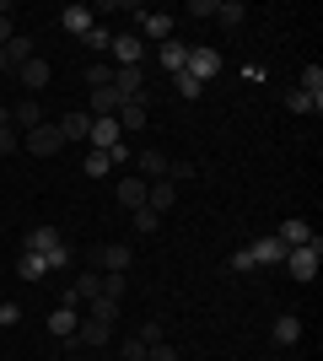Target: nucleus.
Instances as JSON below:
<instances>
[{"mask_svg":"<svg viewBox=\"0 0 323 361\" xmlns=\"http://www.w3.org/2000/svg\"><path fill=\"white\" fill-rule=\"evenodd\" d=\"M22 254H38V259L49 264V275H54V270H65V264H70V243H65L54 226H32L27 243H22Z\"/></svg>","mask_w":323,"mask_h":361,"instance_id":"obj_1","label":"nucleus"},{"mask_svg":"<svg viewBox=\"0 0 323 361\" xmlns=\"http://www.w3.org/2000/svg\"><path fill=\"white\" fill-rule=\"evenodd\" d=\"M318 264H323V238L302 243V248H286V270H291L296 281H312V275H318Z\"/></svg>","mask_w":323,"mask_h":361,"instance_id":"obj_2","label":"nucleus"},{"mask_svg":"<svg viewBox=\"0 0 323 361\" xmlns=\"http://www.w3.org/2000/svg\"><path fill=\"white\" fill-rule=\"evenodd\" d=\"M22 151H32V157H60L65 151V135H60V124H38V130H27V140H22Z\"/></svg>","mask_w":323,"mask_h":361,"instance_id":"obj_3","label":"nucleus"},{"mask_svg":"<svg viewBox=\"0 0 323 361\" xmlns=\"http://www.w3.org/2000/svg\"><path fill=\"white\" fill-rule=\"evenodd\" d=\"M108 54L119 60V71H140V60H146V49H140V32H113Z\"/></svg>","mask_w":323,"mask_h":361,"instance_id":"obj_4","label":"nucleus"},{"mask_svg":"<svg viewBox=\"0 0 323 361\" xmlns=\"http://www.w3.org/2000/svg\"><path fill=\"white\" fill-rule=\"evenodd\" d=\"M248 254H253V270H275V264H286V243L270 232V238L248 243Z\"/></svg>","mask_w":323,"mask_h":361,"instance_id":"obj_5","label":"nucleus"},{"mask_svg":"<svg viewBox=\"0 0 323 361\" xmlns=\"http://www.w3.org/2000/svg\"><path fill=\"white\" fill-rule=\"evenodd\" d=\"M108 340H113V324H103V318H92V313L81 318L76 334H70V345H97V350H103Z\"/></svg>","mask_w":323,"mask_h":361,"instance_id":"obj_6","label":"nucleus"},{"mask_svg":"<svg viewBox=\"0 0 323 361\" xmlns=\"http://www.w3.org/2000/svg\"><path fill=\"white\" fill-rule=\"evenodd\" d=\"M129 259H135V248H129V243H103V248H97L103 275H129Z\"/></svg>","mask_w":323,"mask_h":361,"instance_id":"obj_7","label":"nucleus"},{"mask_svg":"<svg viewBox=\"0 0 323 361\" xmlns=\"http://www.w3.org/2000/svg\"><path fill=\"white\" fill-rule=\"evenodd\" d=\"M184 71L194 75V81H215V75H221V54H215V49H189Z\"/></svg>","mask_w":323,"mask_h":361,"instance_id":"obj_8","label":"nucleus"},{"mask_svg":"<svg viewBox=\"0 0 323 361\" xmlns=\"http://www.w3.org/2000/svg\"><path fill=\"white\" fill-rule=\"evenodd\" d=\"M172 205H178V183H172V178H156L151 189H146V211H156V216H167Z\"/></svg>","mask_w":323,"mask_h":361,"instance_id":"obj_9","label":"nucleus"},{"mask_svg":"<svg viewBox=\"0 0 323 361\" xmlns=\"http://www.w3.org/2000/svg\"><path fill=\"white\" fill-rule=\"evenodd\" d=\"M146 189H151V183H146V178H135V173L113 183V195H119V205H124V211H140V205H146Z\"/></svg>","mask_w":323,"mask_h":361,"instance_id":"obj_10","label":"nucleus"},{"mask_svg":"<svg viewBox=\"0 0 323 361\" xmlns=\"http://www.w3.org/2000/svg\"><path fill=\"white\" fill-rule=\"evenodd\" d=\"M103 297V275H76L70 281V291H65V307H81V302Z\"/></svg>","mask_w":323,"mask_h":361,"instance_id":"obj_11","label":"nucleus"},{"mask_svg":"<svg viewBox=\"0 0 323 361\" xmlns=\"http://www.w3.org/2000/svg\"><path fill=\"white\" fill-rule=\"evenodd\" d=\"M76 324H81V307H54V313H49V334H54L60 345H70Z\"/></svg>","mask_w":323,"mask_h":361,"instance_id":"obj_12","label":"nucleus"},{"mask_svg":"<svg viewBox=\"0 0 323 361\" xmlns=\"http://www.w3.org/2000/svg\"><path fill=\"white\" fill-rule=\"evenodd\" d=\"M87 140H92V151H113V146L124 140V130H119V119H92Z\"/></svg>","mask_w":323,"mask_h":361,"instance_id":"obj_13","label":"nucleus"},{"mask_svg":"<svg viewBox=\"0 0 323 361\" xmlns=\"http://www.w3.org/2000/svg\"><path fill=\"white\" fill-rule=\"evenodd\" d=\"M60 27L81 38V32H92V27H97V11H92V6H65V11H60Z\"/></svg>","mask_w":323,"mask_h":361,"instance_id":"obj_14","label":"nucleus"},{"mask_svg":"<svg viewBox=\"0 0 323 361\" xmlns=\"http://www.w3.org/2000/svg\"><path fill=\"white\" fill-rule=\"evenodd\" d=\"M156 65H162L167 75H178V71L189 65V49L178 44V38H167V44H156Z\"/></svg>","mask_w":323,"mask_h":361,"instance_id":"obj_15","label":"nucleus"},{"mask_svg":"<svg viewBox=\"0 0 323 361\" xmlns=\"http://www.w3.org/2000/svg\"><path fill=\"white\" fill-rule=\"evenodd\" d=\"M113 119H119V130H124V135L146 130V97H129V103H124L119 114H113Z\"/></svg>","mask_w":323,"mask_h":361,"instance_id":"obj_16","label":"nucleus"},{"mask_svg":"<svg viewBox=\"0 0 323 361\" xmlns=\"http://www.w3.org/2000/svg\"><path fill=\"white\" fill-rule=\"evenodd\" d=\"M275 238L286 243V248H302V243H312L318 232H312V226L302 221V216H291V221H280V232H275Z\"/></svg>","mask_w":323,"mask_h":361,"instance_id":"obj_17","label":"nucleus"},{"mask_svg":"<svg viewBox=\"0 0 323 361\" xmlns=\"http://www.w3.org/2000/svg\"><path fill=\"white\" fill-rule=\"evenodd\" d=\"M124 103H129V97H119L113 87H97V92H92V119H113Z\"/></svg>","mask_w":323,"mask_h":361,"instance_id":"obj_18","label":"nucleus"},{"mask_svg":"<svg viewBox=\"0 0 323 361\" xmlns=\"http://www.w3.org/2000/svg\"><path fill=\"white\" fill-rule=\"evenodd\" d=\"M140 32L156 38V44H167V38H172V16L167 11H146V16H140Z\"/></svg>","mask_w":323,"mask_h":361,"instance_id":"obj_19","label":"nucleus"},{"mask_svg":"<svg viewBox=\"0 0 323 361\" xmlns=\"http://www.w3.org/2000/svg\"><path fill=\"white\" fill-rule=\"evenodd\" d=\"M16 75H22V87L27 92H38V87H49V60H27V65H16Z\"/></svg>","mask_w":323,"mask_h":361,"instance_id":"obj_20","label":"nucleus"},{"mask_svg":"<svg viewBox=\"0 0 323 361\" xmlns=\"http://www.w3.org/2000/svg\"><path fill=\"white\" fill-rule=\"evenodd\" d=\"M38 124H44V108H38V103H16L11 108V130L27 135V130H38Z\"/></svg>","mask_w":323,"mask_h":361,"instance_id":"obj_21","label":"nucleus"},{"mask_svg":"<svg viewBox=\"0 0 323 361\" xmlns=\"http://www.w3.org/2000/svg\"><path fill=\"white\" fill-rule=\"evenodd\" d=\"M270 334H275V345H296V340H302V318H296V313H280Z\"/></svg>","mask_w":323,"mask_h":361,"instance_id":"obj_22","label":"nucleus"},{"mask_svg":"<svg viewBox=\"0 0 323 361\" xmlns=\"http://www.w3.org/2000/svg\"><path fill=\"white\" fill-rule=\"evenodd\" d=\"M113 92H119V97H146L140 71H119V65H113Z\"/></svg>","mask_w":323,"mask_h":361,"instance_id":"obj_23","label":"nucleus"},{"mask_svg":"<svg viewBox=\"0 0 323 361\" xmlns=\"http://www.w3.org/2000/svg\"><path fill=\"white\" fill-rule=\"evenodd\" d=\"M135 178H146V183L167 178V157H162V151H140V173Z\"/></svg>","mask_w":323,"mask_h":361,"instance_id":"obj_24","label":"nucleus"},{"mask_svg":"<svg viewBox=\"0 0 323 361\" xmlns=\"http://www.w3.org/2000/svg\"><path fill=\"white\" fill-rule=\"evenodd\" d=\"M286 108H291V114H312V119H318V114H323V97H312V92L296 87V92H286Z\"/></svg>","mask_w":323,"mask_h":361,"instance_id":"obj_25","label":"nucleus"},{"mask_svg":"<svg viewBox=\"0 0 323 361\" xmlns=\"http://www.w3.org/2000/svg\"><path fill=\"white\" fill-rule=\"evenodd\" d=\"M87 130H92V114H65V119H60L65 140H87Z\"/></svg>","mask_w":323,"mask_h":361,"instance_id":"obj_26","label":"nucleus"},{"mask_svg":"<svg viewBox=\"0 0 323 361\" xmlns=\"http://www.w3.org/2000/svg\"><path fill=\"white\" fill-rule=\"evenodd\" d=\"M215 22L237 27V22H248V6H243V0H215Z\"/></svg>","mask_w":323,"mask_h":361,"instance_id":"obj_27","label":"nucleus"},{"mask_svg":"<svg viewBox=\"0 0 323 361\" xmlns=\"http://www.w3.org/2000/svg\"><path fill=\"white\" fill-rule=\"evenodd\" d=\"M16 275H22V281H44L49 264H44L38 254H16Z\"/></svg>","mask_w":323,"mask_h":361,"instance_id":"obj_28","label":"nucleus"},{"mask_svg":"<svg viewBox=\"0 0 323 361\" xmlns=\"http://www.w3.org/2000/svg\"><path fill=\"white\" fill-rule=\"evenodd\" d=\"M6 60H11V65H27V60H32V38H27V32H11V44H6Z\"/></svg>","mask_w":323,"mask_h":361,"instance_id":"obj_29","label":"nucleus"},{"mask_svg":"<svg viewBox=\"0 0 323 361\" xmlns=\"http://www.w3.org/2000/svg\"><path fill=\"white\" fill-rule=\"evenodd\" d=\"M87 87H113V65H108V60H92V65H87Z\"/></svg>","mask_w":323,"mask_h":361,"instance_id":"obj_30","label":"nucleus"},{"mask_svg":"<svg viewBox=\"0 0 323 361\" xmlns=\"http://www.w3.org/2000/svg\"><path fill=\"white\" fill-rule=\"evenodd\" d=\"M172 87H178V97H189V103H194V97H205V81H194L189 71H178V75H172Z\"/></svg>","mask_w":323,"mask_h":361,"instance_id":"obj_31","label":"nucleus"},{"mask_svg":"<svg viewBox=\"0 0 323 361\" xmlns=\"http://www.w3.org/2000/svg\"><path fill=\"white\" fill-rule=\"evenodd\" d=\"M87 178H108V173H113V162H108V151H87Z\"/></svg>","mask_w":323,"mask_h":361,"instance_id":"obj_32","label":"nucleus"},{"mask_svg":"<svg viewBox=\"0 0 323 361\" xmlns=\"http://www.w3.org/2000/svg\"><path fill=\"white\" fill-rule=\"evenodd\" d=\"M81 44L92 49V54H108V44H113V32H108V27H103V22H97V27H92V32H81Z\"/></svg>","mask_w":323,"mask_h":361,"instance_id":"obj_33","label":"nucleus"},{"mask_svg":"<svg viewBox=\"0 0 323 361\" xmlns=\"http://www.w3.org/2000/svg\"><path fill=\"white\" fill-rule=\"evenodd\" d=\"M135 340H140V345H162V340H167V329H162V318H146Z\"/></svg>","mask_w":323,"mask_h":361,"instance_id":"obj_34","label":"nucleus"},{"mask_svg":"<svg viewBox=\"0 0 323 361\" xmlns=\"http://www.w3.org/2000/svg\"><path fill=\"white\" fill-rule=\"evenodd\" d=\"M124 291H129V275H103V297L108 302H124Z\"/></svg>","mask_w":323,"mask_h":361,"instance_id":"obj_35","label":"nucleus"},{"mask_svg":"<svg viewBox=\"0 0 323 361\" xmlns=\"http://www.w3.org/2000/svg\"><path fill=\"white\" fill-rule=\"evenodd\" d=\"M302 92H312V97H323V65L312 60L308 71H302Z\"/></svg>","mask_w":323,"mask_h":361,"instance_id":"obj_36","label":"nucleus"},{"mask_svg":"<svg viewBox=\"0 0 323 361\" xmlns=\"http://www.w3.org/2000/svg\"><path fill=\"white\" fill-rule=\"evenodd\" d=\"M135 232H162V216L140 205V211H135Z\"/></svg>","mask_w":323,"mask_h":361,"instance_id":"obj_37","label":"nucleus"},{"mask_svg":"<svg viewBox=\"0 0 323 361\" xmlns=\"http://www.w3.org/2000/svg\"><path fill=\"white\" fill-rule=\"evenodd\" d=\"M92 318H103V324H113V318H119V302H108V297H92Z\"/></svg>","mask_w":323,"mask_h":361,"instance_id":"obj_38","label":"nucleus"},{"mask_svg":"<svg viewBox=\"0 0 323 361\" xmlns=\"http://www.w3.org/2000/svg\"><path fill=\"white\" fill-rule=\"evenodd\" d=\"M22 324V307L16 302H0V329H16Z\"/></svg>","mask_w":323,"mask_h":361,"instance_id":"obj_39","label":"nucleus"},{"mask_svg":"<svg viewBox=\"0 0 323 361\" xmlns=\"http://www.w3.org/2000/svg\"><path fill=\"white\" fill-rule=\"evenodd\" d=\"M146 361H178V345H167V340H162V345H146Z\"/></svg>","mask_w":323,"mask_h":361,"instance_id":"obj_40","label":"nucleus"},{"mask_svg":"<svg viewBox=\"0 0 323 361\" xmlns=\"http://www.w3.org/2000/svg\"><path fill=\"white\" fill-rule=\"evenodd\" d=\"M227 264H232V275H248V270H253V254H248V248H237Z\"/></svg>","mask_w":323,"mask_h":361,"instance_id":"obj_41","label":"nucleus"},{"mask_svg":"<svg viewBox=\"0 0 323 361\" xmlns=\"http://www.w3.org/2000/svg\"><path fill=\"white\" fill-rule=\"evenodd\" d=\"M119 350H124V361H146V345H140V340H124Z\"/></svg>","mask_w":323,"mask_h":361,"instance_id":"obj_42","label":"nucleus"},{"mask_svg":"<svg viewBox=\"0 0 323 361\" xmlns=\"http://www.w3.org/2000/svg\"><path fill=\"white\" fill-rule=\"evenodd\" d=\"M11 151H16V130L6 124V130H0V157H11Z\"/></svg>","mask_w":323,"mask_h":361,"instance_id":"obj_43","label":"nucleus"},{"mask_svg":"<svg viewBox=\"0 0 323 361\" xmlns=\"http://www.w3.org/2000/svg\"><path fill=\"white\" fill-rule=\"evenodd\" d=\"M11 44V11H0V49Z\"/></svg>","mask_w":323,"mask_h":361,"instance_id":"obj_44","label":"nucleus"},{"mask_svg":"<svg viewBox=\"0 0 323 361\" xmlns=\"http://www.w3.org/2000/svg\"><path fill=\"white\" fill-rule=\"evenodd\" d=\"M6 71H11V60H6V49H0V75H6Z\"/></svg>","mask_w":323,"mask_h":361,"instance_id":"obj_45","label":"nucleus"}]
</instances>
